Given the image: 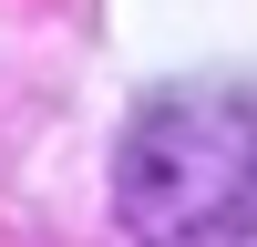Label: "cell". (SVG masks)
<instances>
[{
    "mask_svg": "<svg viewBox=\"0 0 257 247\" xmlns=\"http://www.w3.org/2000/svg\"><path fill=\"white\" fill-rule=\"evenodd\" d=\"M134 247H247L257 237V82L196 72L134 103L113 155Z\"/></svg>",
    "mask_w": 257,
    "mask_h": 247,
    "instance_id": "obj_1",
    "label": "cell"
}]
</instances>
